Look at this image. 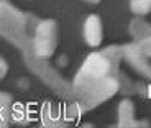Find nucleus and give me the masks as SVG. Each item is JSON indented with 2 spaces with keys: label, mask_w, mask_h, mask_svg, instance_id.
<instances>
[{
  "label": "nucleus",
  "mask_w": 151,
  "mask_h": 128,
  "mask_svg": "<svg viewBox=\"0 0 151 128\" xmlns=\"http://www.w3.org/2000/svg\"><path fill=\"white\" fill-rule=\"evenodd\" d=\"M122 59V46H109L86 58L71 86V95L79 112L92 110L120 91Z\"/></svg>",
  "instance_id": "obj_1"
},
{
  "label": "nucleus",
  "mask_w": 151,
  "mask_h": 128,
  "mask_svg": "<svg viewBox=\"0 0 151 128\" xmlns=\"http://www.w3.org/2000/svg\"><path fill=\"white\" fill-rule=\"evenodd\" d=\"M36 20L28 13L17 10L13 5L8 4V0H0V35L12 41L20 51L25 54V63L36 72L38 77L45 81L54 92L66 95L71 92V87L63 77L54 72L45 59H38L33 53V28Z\"/></svg>",
  "instance_id": "obj_2"
},
{
  "label": "nucleus",
  "mask_w": 151,
  "mask_h": 128,
  "mask_svg": "<svg viewBox=\"0 0 151 128\" xmlns=\"http://www.w3.org/2000/svg\"><path fill=\"white\" fill-rule=\"evenodd\" d=\"M58 43V27L53 20H40L33 28V53L38 59H48L54 54Z\"/></svg>",
  "instance_id": "obj_3"
},
{
  "label": "nucleus",
  "mask_w": 151,
  "mask_h": 128,
  "mask_svg": "<svg viewBox=\"0 0 151 128\" xmlns=\"http://www.w3.org/2000/svg\"><path fill=\"white\" fill-rule=\"evenodd\" d=\"M122 56L127 63L135 69L138 74H141L143 77H146L148 81H151V63L150 58H146L141 53L138 46L135 43H130V45L122 46Z\"/></svg>",
  "instance_id": "obj_4"
},
{
  "label": "nucleus",
  "mask_w": 151,
  "mask_h": 128,
  "mask_svg": "<svg viewBox=\"0 0 151 128\" xmlns=\"http://www.w3.org/2000/svg\"><path fill=\"white\" fill-rule=\"evenodd\" d=\"M104 38V28H102V22L97 15H89L84 22V40L89 46L97 48L100 46Z\"/></svg>",
  "instance_id": "obj_5"
},
{
  "label": "nucleus",
  "mask_w": 151,
  "mask_h": 128,
  "mask_svg": "<svg viewBox=\"0 0 151 128\" xmlns=\"http://www.w3.org/2000/svg\"><path fill=\"white\" fill-rule=\"evenodd\" d=\"M118 127L132 128V127H150V123L145 120L138 122L135 118V105L130 99H123L118 105Z\"/></svg>",
  "instance_id": "obj_6"
},
{
  "label": "nucleus",
  "mask_w": 151,
  "mask_h": 128,
  "mask_svg": "<svg viewBox=\"0 0 151 128\" xmlns=\"http://www.w3.org/2000/svg\"><path fill=\"white\" fill-rule=\"evenodd\" d=\"M150 23L148 22H145L143 18H133L132 22H130V27H128V30H130V35L133 36V40L135 41H138L141 36H145V33H146L148 30H150Z\"/></svg>",
  "instance_id": "obj_7"
},
{
  "label": "nucleus",
  "mask_w": 151,
  "mask_h": 128,
  "mask_svg": "<svg viewBox=\"0 0 151 128\" xmlns=\"http://www.w3.org/2000/svg\"><path fill=\"white\" fill-rule=\"evenodd\" d=\"M130 10L136 17H145L151 12V0H130Z\"/></svg>",
  "instance_id": "obj_8"
},
{
  "label": "nucleus",
  "mask_w": 151,
  "mask_h": 128,
  "mask_svg": "<svg viewBox=\"0 0 151 128\" xmlns=\"http://www.w3.org/2000/svg\"><path fill=\"white\" fill-rule=\"evenodd\" d=\"M133 43L138 46V49H140L146 58H151V27H150V30L145 33V36H141L138 41H133Z\"/></svg>",
  "instance_id": "obj_9"
},
{
  "label": "nucleus",
  "mask_w": 151,
  "mask_h": 128,
  "mask_svg": "<svg viewBox=\"0 0 151 128\" xmlns=\"http://www.w3.org/2000/svg\"><path fill=\"white\" fill-rule=\"evenodd\" d=\"M8 104H10V95L0 92V125H7L5 122L8 118V112L5 110H8Z\"/></svg>",
  "instance_id": "obj_10"
},
{
  "label": "nucleus",
  "mask_w": 151,
  "mask_h": 128,
  "mask_svg": "<svg viewBox=\"0 0 151 128\" xmlns=\"http://www.w3.org/2000/svg\"><path fill=\"white\" fill-rule=\"evenodd\" d=\"M7 72H8V63L0 56V79H4L7 76Z\"/></svg>",
  "instance_id": "obj_11"
},
{
  "label": "nucleus",
  "mask_w": 151,
  "mask_h": 128,
  "mask_svg": "<svg viewBox=\"0 0 151 128\" xmlns=\"http://www.w3.org/2000/svg\"><path fill=\"white\" fill-rule=\"evenodd\" d=\"M86 2H89V4H99L100 0H86Z\"/></svg>",
  "instance_id": "obj_12"
}]
</instances>
